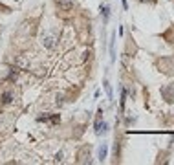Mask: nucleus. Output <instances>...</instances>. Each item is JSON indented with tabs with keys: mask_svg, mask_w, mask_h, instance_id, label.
<instances>
[{
	"mask_svg": "<svg viewBox=\"0 0 174 165\" xmlns=\"http://www.w3.org/2000/svg\"><path fill=\"white\" fill-rule=\"evenodd\" d=\"M77 161L79 163H84V161H90V147L88 145H84L81 150H79V154H77Z\"/></svg>",
	"mask_w": 174,
	"mask_h": 165,
	"instance_id": "1",
	"label": "nucleus"
},
{
	"mask_svg": "<svg viewBox=\"0 0 174 165\" xmlns=\"http://www.w3.org/2000/svg\"><path fill=\"white\" fill-rule=\"evenodd\" d=\"M158 64L159 66H165V73H172L174 72V62H172V59H161V61H158Z\"/></svg>",
	"mask_w": 174,
	"mask_h": 165,
	"instance_id": "2",
	"label": "nucleus"
},
{
	"mask_svg": "<svg viewBox=\"0 0 174 165\" xmlns=\"http://www.w3.org/2000/svg\"><path fill=\"white\" fill-rule=\"evenodd\" d=\"M106 152H108V147H106V145H101V147H99V160H101V161L106 158Z\"/></svg>",
	"mask_w": 174,
	"mask_h": 165,
	"instance_id": "3",
	"label": "nucleus"
},
{
	"mask_svg": "<svg viewBox=\"0 0 174 165\" xmlns=\"http://www.w3.org/2000/svg\"><path fill=\"white\" fill-rule=\"evenodd\" d=\"M53 40H55L53 37H46V39H44V46H46V48H51V46H53Z\"/></svg>",
	"mask_w": 174,
	"mask_h": 165,
	"instance_id": "4",
	"label": "nucleus"
},
{
	"mask_svg": "<svg viewBox=\"0 0 174 165\" xmlns=\"http://www.w3.org/2000/svg\"><path fill=\"white\" fill-rule=\"evenodd\" d=\"M2 101L7 105V103H11V92H6L4 94V97H2Z\"/></svg>",
	"mask_w": 174,
	"mask_h": 165,
	"instance_id": "5",
	"label": "nucleus"
},
{
	"mask_svg": "<svg viewBox=\"0 0 174 165\" xmlns=\"http://www.w3.org/2000/svg\"><path fill=\"white\" fill-rule=\"evenodd\" d=\"M105 88H106V94H108V97H112V88H110V84H108V81H105Z\"/></svg>",
	"mask_w": 174,
	"mask_h": 165,
	"instance_id": "6",
	"label": "nucleus"
},
{
	"mask_svg": "<svg viewBox=\"0 0 174 165\" xmlns=\"http://www.w3.org/2000/svg\"><path fill=\"white\" fill-rule=\"evenodd\" d=\"M141 2H150V4H154L156 0H141Z\"/></svg>",
	"mask_w": 174,
	"mask_h": 165,
	"instance_id": "7",
	"label": "nucleus"
}]
</instances>
